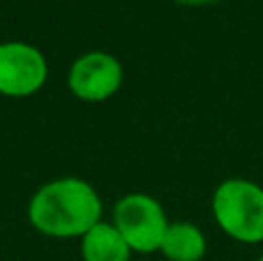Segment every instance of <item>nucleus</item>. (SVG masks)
I'll use <instances>...</instances> for the list:
<instances>
[{
    "label": "nucleus",
    "instance_id": "nucleus-1",
    "mask_svg": "<svg viewBox=\"0 0 263 261\" xmlns=\"http://www.w3.org/2000/svg\"><path fill=\"white\" fill-rule=\"evenodd\" d=\"M102 199L83 178H55L44 183L28 203L32 229L51 238H83L102 222Z\"/></svg>",
    "mask_w": 263,
    "mask_h": 261
},
{
    "label": "nucleus",
    "instance_id": "nucleus-2",
    "mask_svg": "<svg viewBox=\"0 0 263 261\" xmlns=\"http://www.w3.org/2000/svg\"><path fill=\"white\" fill-rule=\"evenodd\" d=\"M213 217L219 229L238 243L263 240V188L247 178H229L213 194Z\"/></svg>",
    "mask_w": 263,
    "mask_h": 261
},
{
    "label": "nucleus",
    "instance_id": "nucleus-3",
    "mask_svg": "<svg viewBox=\"0 0 263 261\" xmlns=\"http://www.w3.org/2000/svg\"><path fill=\"white\" fill-rule=\"evenodd\" d=\"M168 225L162 203L150 194H127L114 208V227L120 231L132 252H159Z\"/></svg>",
    "mask_w": 263,
    "mask_h": 261
},
{
    "label": "nucleus",
    "instance_id": "nucleus-4",
    "mask_svg": "<svg viewBox=\"0 0 263 261\" xmlns=\"http://www.w3.org/2000/svg\"><path fill=\"white\" fill-rule=\"evenodd\" d=\"M49 77L46 58L28 42H0V95L23 100L42 90Z\"/></svg>",
    "mask_w": 263,
    "mask_h": 261
},
{
    "label": "nucleus",
    "instance_id": "nucleus-5",
    "mask_svg": "<svg viewBox=\"0 0 263 261\" xmlns=\"http://www.w3.org/2000/svg\"><path fill=\"white\" fill-rule=\"evenodd\" d=\"M125 69L116 55L106 51H88L72 63L67 86L83 102H106L120 90Z\"/></svg>",
    "mask_w": 263,
    "mask_h": 261
},
{
    "label": "nucleus",
    "instance_id": "nucleus-6",
    "mask_svg": "<svg viewBox=\"0 0 263 261\" xmlns=\"http://www.w3.org/2000/svg\"><path fill=\"white\" fill-rule=\"evenodd\" d=\"M83 261H129L132 250L114 227V222H100L81 238Z\"/></svg>",
    "mask_w": 263,
    "mask_h": 261
},
{
    "label": "nucleus",
    "instance_id": "nucleus-7",
    "mask_svg": "<svg viewBox=\"0 0 263 261\" xmlns=\"http://www.w3.org/2000/svg\"><path fill=\"white\" fill-rule=\"evenodd\" d=\"M159 252L168 261H201L208 252L203 231L192 222H171Z\"/></svg>",
    "mask_w": 263,
    "mask_h": 261
},
{
    "label": "nucleus",
    "instance_id": "nucleus-8",
    "mask_svg": "<svg viewBox=\"0 0 263 261\" xmlns=\"http://www.w3.org/2000/svg\"><path fill=\"white\" fill-rule=\"evenodd\" d=\"M173 3L187 5V7H199V5H210V3H215V0H173Z\"/></svg>",
    "mask_w": 263,
    "mask_h": 261
},
{
    "label": "nucleus",
    "instance_id": "nucleus-9",
    "mask_svg": "<svg viewBox=\"0 0 263 261\" xmlns=\"http://www.w3.org/2000/svg\"><path fill=\"white\" fill-rule=\"evenodd\" d=\"M259 261H263V254H261V257H259Z\"/></svg>",
    "mask_w": 263,
    "mask_h": 261
}]
</instances>
